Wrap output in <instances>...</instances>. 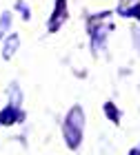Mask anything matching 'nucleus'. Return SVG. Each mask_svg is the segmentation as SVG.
Segmentation results:
<instances>
[{
	"mask_svg": "<svg viewBox=\"0 0 140 155\" xmlns=\"http://www.w3.org/2000/svg\"><path fill=\"white\" fill-rule=\"evenodd\" d=\"M82 133H85V113H82L80 107H73L65 117V124H62V135H65V142L69 149H78L82 142Z\"/></svg>",
	"mask_w": 140,
	"mask_h": 155,
	"instance_id": "1",
	"label": "nucleus"
},
{
	"mask_svg": "<svg viewBox=\"0 0 140 155\" xmlns=\"http://www.w3.org/2000/svg\"><path fill=\"white\" fill-rule=\"evenodd\" d=\"M69 18V9H67V0H56V9L51 11V18L47 22V31L49 33H56L62 25L67 22Z\"/></svg>",
	"mask_w": 140,
	"mask_h": 155,
	"instance_id": "2",
	"label": "nucleus"
},
{
	"mask_svg": "<svg viewBox=\"0 0 140 155\" xmlns=\"http://www.w3.org/2000/svg\"><path fill=\"white\" fill-rule=\"evenodd\" d=\"M22 120H25V113L20 111V102H9L0 111V124L2 126H11L16 122H22Z\"/></svg>",
	"mask_w": 140,
	"mask_h": 155,
	"instance_id": "3",
	"label": "nucleus"
},
{
	"mask_svg": "<svg viewBox=\"0 0 140 155\" xmlns=\"http://www.w3.org/2000/svg\"><path fill=\"white\" fill-rule=\"evenodd\" d=\"M18 47H20L18 33H9V36H7V40H5V47H2V58H5V60H11L13 53L18 51Z\"/></svg>",
	"mask_w": 140,
	"mask_h": 155,
	"instance_id": "4",
	"label": "nucleus"
},
{
	"mask_svg": "<svg viewBox=\"0 0 140 155\" xmlns=\"http://www.w3.org/2000/svg\"><path fill=\"white\" fill-rule=\"evenodd\" d=\"M102 111H104V115H107V117H109L114 124H120V115H122V113H120V109H118V107H116V104L111 102V100H109V102H104Z\"/></svg>",
	"mask_w": 140,
	"mask_h": 155,
	"instance_id": "5",
	"label": "nucleus"
},
{
	"mask_svg": "<svg viewBox=\"0 0 140 155\" xmlns=\"http://www.w3.org/2000/svg\"><path fill=\"white\" fill-rule=\"evenodd\" d=\"M118 13H120L122 18H136L138 22H140V2H136V5H131V7H127V9H118Z\"/></svg>",
	"mask_w": 140,
	"mask_h": 155,
	"instance_id": "6",
	"label": "nucleus"
},
{
	"mask_svg": "<svg viewBox=\"0 0 140 155\" xmlns=\"http://www.w3.org/2000/svg\"><path fill=\"white\" fill-rule=\"evenodd\" d=\"M9 20H11L9 11H5L2 16H0V38L5 36V31H7V29H9Z\"/></svg>",
	"mask_w": 140,
	"mask_h": 155,
	"instance_id": "7",
	"label": "nucleus"
},
{
	"mask_svg": "<svg viewBox=\"0 0 140 155\" xmlns=\"http://www.w3.org/2000/svg\"><path fill=\"white\" fill-rule=\"evenodd\" d=\"M16 9L20 11V16H22L25 20H29V18H31V13H29V7L25 5V0H16Z\"/></svg>",
	"mask_w": 140,
	"mask_h": 155,
	"instance_id": "8",
	"label": "nucleus"
},
{
	"mask_svg": "<svg viewBox=\"0 0 140 155\" xmlns=\"http://www.w3.org/2000/svg\"><path fill=\"white\" fill-rule=\"evenodd\" d=\"M129 155H140V144L138 146H134V149H131V153Z\"/></svg>",
	"mask_w": 140,
	"mask_h": 155,
	"instance_id": "9",
	"label": "nucleus"
}]
</instances>
